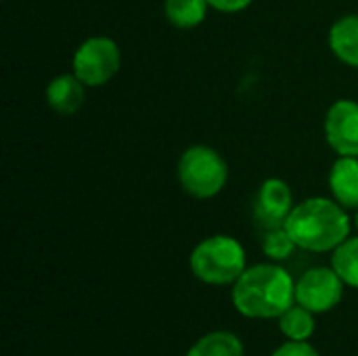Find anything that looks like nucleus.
<instances>
[{
  "label": "nucleus",
  "mask_w": 358,
  "mask_h": 356,
  "mask_svg": "<svg viewBox=\"0 0 358 356\" xmlns=\"http://www.w3.org/2000/svg\"><path fill=\"white\" fill-rule=\"evenodd\" d=\"M350 216L342 204L329 197H308L294 206L285 229L298 248L306 252H334L350 237Z\"/></svg>",
  "instance_id": "f257e3e1"
},
{
  "label": "nucleus",
  "mask_w": 358,
  "mask_h": 356,
  "mask_svg": "<svg viewBox=\"0 0 358 356\" xmlns=\"http://www.w3.org/2000/svg\"><path fill=\"white\" fill-rule=\"evenodd\" d=\"M296 302V283L279 264H256L235 281L233 304L250 319H279Z\"/></svg>",
  "instance_id": "f03ea898"
},
{
  "label": "nucleus",
  "mask_w": 358,
  "mask_h": 356,
  "mask_svg": "<svg viewBox=\"0 0 358 356\" xmlns=\"http://www.w3.org/2000/svg\"><path fill=\"white\" fill-rule=\"evenodd\" d=\"M245 269V250L229 235H212L191 252V271L208 285H231Z\"/></svg>",
  "instance_id": "7ed1b4c3"
},
{
  "label": "nucleus",
  "mask_w": 358,
  "mask_h": 356,
  "mask_svg": "<svg viewBox=\"0 0 358 356\" xmlns=\"http://www.w3.org/2000/svg\"><path fill=\"white\" fill-rule=\"evenodd\" d=\"M176 176L182 191L191 197L212 199L224 189L229 180V166L216 149L208 145H193L180 155Z\"/></svg>",
  "instance_id": "20e7f679"
},
{
  "label": "nucleus",
  "mask_w": 358,
  "mask_h": 356,
  "mask_svg": "<svg viewBox=\"0 0 358 356\" xmlns=\"http://www.w3.org/2000/svg\"><path fill=\"white\" fill-rule=\"evenodd\" d=\"M122 65V52L115 40L107 36H92L84 40L73 52L71 69L86 86H105Z\"/></svg>",
  "instance_id": "39448f33"
},
{
  "label": "nucleus",
  "mask_w": 358,
  "mask_h": 356,
  "mask_svg": "<svg viewBox=\"0 0 358 356\" xmlns=\"http://www.w3.org/2000/svg\"><path fill=\"white\" fill-rule=\"evenodd\" d=\"M344 285L346 283L334 266L310 269L296 281V304L308 308L310 313H327L342 300Z\"/></svg>",
  "instance_id": "423d86ee"
},
{
  "label": "nucleus",
  "mask_w": 358,
  "mask_h": 356,
  "mask_svg": "<svg viewBox=\"0 0 358 356\" xmlns=\"http://www.w3.org/2000/svg\"><path fill=\"white\" fill-rule=\"evenodd\" d=\"M325 138L338 155L358 157V101L340 99L327 109Z\"/></svg>",
  "instance_id": "0eeeda50"
},
{
  "label": "nucleus",
  "mask_w": 358,
  "mask_h": 356,
  "mask_svg": "<svg viewBox=\"0 0 358 356\" xmlns=\"http://www.w3.org/2000/svg\"><path fill=\"white\" fill-rule=\"evenodd\" d=\"M294 210V193L281 178H266L256 195L254 214L264 229L283 227Z\"/></svg>",
  "instance_id": "6e6552de"
},
{
  "label": "nucleus",
  "mask_w": 358,
  "mask_h": 356,
  "mask_svg": "<svg viewBox=\"0 0 358 356\" xmlns=\"http://www.w3.org/2000/svg\"><path fill=\"white\" fill-rule=\"evenodd\" d=\"M86 84L76 73H61L46 86V103L61 115H73L80 111L86 99Z\"/></svg>",
  "instance_id": "1a4fd4ad"
},
{
  "label": "nucleus",
  "mask_w": 358,
  "mask_h": 356,
  "mask_svg": "<svg viewBox=\"0 0 358 356\" xmlns=\"http://www.w3.org/2000/svg\"><path fill=\"white\" fill-rule=\"evenodd\" d=\"M329 191L346 210L358 208V157L340 155L329 170Z\"/></svg>",
  "instance_id": "9d476101"
},
{
  "label": "nucleus",
  "mask_w": 358,
  "mask_h": 356,
  "mask_svg": "<svg viewBox=\"0 0 358 356\" xmlns=\"http://www.w3.org/2000/svg\"><path fill=\"white\" fill-rule=\"evenodd\" d=\"M329 48L346 65L358 67V15H344L329 29Z\"/></svg>",
  "instance_id": "9b49d317"
},
{
  "label": "nucleus",
  "mask_w": 358,
  "mask_h": 356,
  "mask_svg": "<svg viewBox=\"0 0 358 356\" xmlns=\"http://www.w3.org/2000/svg\"><path fill=\"white\" fill-rule=\"evenodd\" d=\"M208 8V0H164L166 19L180 29H191L203 23Z\"/></svg>",
  "instance_id": "f8f14e48"
},
{
  "label": "nucleus",
  "mask_w": 358,
  "mask_h": 356,
  "mask_svg": "<svg viewBox=\"0 0 358 356\" xmlns=\"http://www.w3.org/2000/svg\"><path fill=\"white\" fill-rule=\"evenodd\" d=\"M187 356H243V344L231 332H212L197 340Z\"/></svg>",
  "instance_id": "ddd939ff"
},
{
  "label": "nucleus",
  "mask_w": 358,
  "mask_h": 356,
  "mask_svg": "<svg viewBox=\"0 0 358 356\" xmlns=\"http://www.w3.org/2000/svg\"><path fill=\"white\" fill-rule=\"evenodd\" d=\"M315 313H310L304 306H292L279 317V327L283 336H287L294 342H306L315 334Z\"/></svg>",
  "instance_id": "4468645a"
},
{
  "label": "nucleus",
  "mask_w": 358,
  "mask_h": 356,
  "mask_svg": "<svg viewBox=\"0 0 358 356\" xmlns=\"http://www.w3.org/2000/svg\"><path fill=\"white\" fill-rule=\"evenodd\" d=\"M334 271L350 287H358V237H348L334 250Z\"/></svg>",
  "instance_id": "2eb2a0df"
},
{
  "label": "nucleus",
  "mask_w": 358,
  "mask_h": 356,
  "mask_svg": "<svg viewBox=\"0 0 358 356\" xmlns=\"http://www.w3.org/2000/svg\"><path fill=\"white\" fill-rule=\"evenodd\" d=\"M296 241L292 239V235L287 233L285 225L283 227H275V229H266L264 237H262V252L271 258V260H285L294 254L296 250Z\"/></svg>",
  "instance_id": "dca6fc26"
},
{
  "label": "nucleus",
  "mask_w": 358,
  "mask_h": 356,
  "mask_svg": "<svg viewBox=\"0 0 358 356\" xmlns=\"http://www.w3.org/2000/svg\"><path fill=\"white\" fill-rule=\"evenodd\" d=\"M273 356H319V353L310 344H306V342H294V340H289L287 344L279 346L273 353Z\"/></svg>",
  "instance_id": "f3484780"
},
{
  "label": "nucleus",
  "mask_w": 358,
  "mask_h": 356,
  "mask_svg": "<svg viewBox=\"0 0 358 356\" xmlns=\"http://www.w3.org/2000/svg\"><path fill=\"white\" fill-rule=\"evenodd\" d=\"M254 0H208L210 8L220 10V13H239L245 10Z\"/></svg>",
  "instance_id": "a211bd4d"
},
{
  "label": "nucleus",
  "mask_w": 358,
  "mask_h": 356,
  "mask_svg": "<svg viewBox=\"0 0 358 356\" xmlns=\"http://www.w3.org/2000/svg\"><path fill=\"white\" fill-rule=\"evenodd\" d=\"M355 227H357V231H358V208H357V214H355Z\"/></svg>",
  "instance_id": "6ab92c4d"
}]
</instances>
